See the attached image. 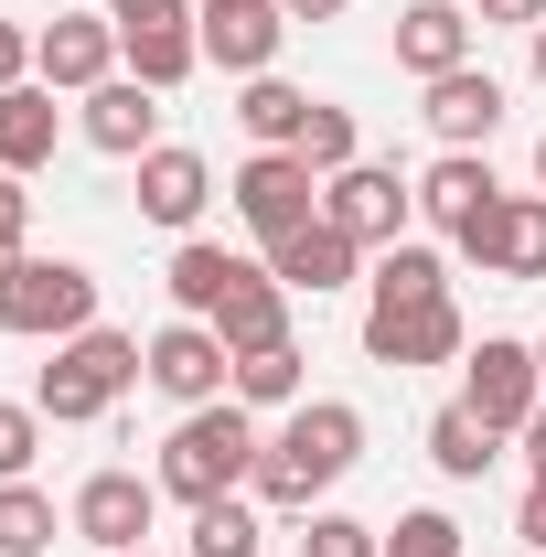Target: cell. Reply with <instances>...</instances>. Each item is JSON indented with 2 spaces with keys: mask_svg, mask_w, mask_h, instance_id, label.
Instances as JSON below:
<instances>
[{
  "mask_svg": "<svg viewBox=\"0 0 546 557\" xmlns=\"http://www.w3.org/2000/svg\"><path fill=\"white\" fill-rule=\"evenodd\" d=\"M364 461V408H343V397H300V408L278 418V440L258 450V504L278 515H311V493H333L343 472Z\"/></svg>",
  "mask_w": 546,
  "mask_h": 557,
  "instance_id": "6da1fadb",
  "label": "cell"
},
{
  "mask_svg": "<svg viewBox=\"0 0 546 557\" xmlns=\"http://www.w3.org/2000/svg\"><path fill=\"white\" fill-rule=\"evenodd\" d=\"M258 418L236 408V397H214V408H183V429L161 440V472L150 483L172 493V504H225L236 483H258Z\"/></svg>",
  "mask_w": 546,
  "mask_h": 557,
  "instance_id": "7a4b0ae2",
  "label": "cell"
},
{
  "mask_svg": "<svg viewBox=\"0 0 546 557\" xmlns=\"http://www.w3.org/2000/svg\"><path fill=\"white\" fill-rule=\"evenodd\" d=\"M129 386H139V344H129V333H108V322H86V333L54 344V364L33 375V408L54 418V429H86V418L119 408Z\"/></svg>",
  "mask_w": 546,
  "mask_h": 557,
  "instance_id": "3957f363",
  "label": "cell"
},
{
  "mask_svg": "<svg viewBox=\"0 0 546 557\" xmlns=\"http://www.w3.org/2000/svg\"><path fill=\"white\" fill-rule=\"evenodd\" d=\"M97 322V269H75V258H22V269L0 278V333H22V344H75Z\"/></svg>",
  "mask_w": 546,
  "mask_h": 557,
  "instance_id": "277c9868",
  "label": "cell"
},
{
  "mask_svg": "<svg viewBox=\"0 0 546 557\" xmlns=\"http://www.w3.org/2000/svg\"><path fill=\"white\" fill-rule=\"evenodd\" d=\"M461 408L482 418V429H525V418L546 408V375H536V344H514V333H482L472 354H461Z\"/></svg>",
  "mask_w": 546,
  "mask_h": 557,
  "instance_id": "5b68a950",
  "label": "cell"
},
{
  "mask_svg": "<svg viewBox=\"0 0 546 557\" xmlns=\"http://www.w3.org/2000/svg\"><path fill=\"white\" fill-rule=\"evenodd\" d=\"M364 354L375 364H461L472 333H461V300H364Z\"/></svg>",
  "mask_w": 546,
  "mask_h": 557,
  "instance_id": "8992f818",
  "label": "cell"
},
{
  "mask_svg": "<svg viewBox=\"0 0 546 557\" xmlns=\"http://www.w3.org/2000/svg\"><path fill=\"white\" fill-rule=\"evenodd\" d=\"M139 375H150L172 408H214V397L236 386V354H225L214 322H161V333L139 344Z\"/></svg>",
  "mask_w": 546,
  "mask_h": 557,
  "instance_id": "52a82bcc",
  "label": "cell"
},
{
  "mask_svg": "<svg viewBox=\"0 0 546 557\" xmlns=\"http://www.w3.org/2000/svg\"><path fill=\"white\" fill-rule=\"evenodd\" d=\"M236 214L278 247V236H300V225L322 214V172H311L300 150H247V161H236Z\"/></svg>",
  "mask_w": 546,
  "mask_h": 557,
  "instance_id": "ba28073f",
  "label": "cell"
},
{
  "mask_svg": "<svg viewBox=\"0 0 546 557\" xmlns=\"http://www.w3.org/2000/svg\"><path fill=\"white\" fill-rule=\"evenodd\" d=\"M33 75H44L54 97L108 86V75H119V22H108V11H54V22L33 33Z\"/></svg>",
  "mask_w": 546,
  "mask_h": 557,
  "instance_id": "9c48e42d",
  "label": "cell"
},
{
  "mask_svg": "<svg viewBox=\"0 0 546 557\" xmlns=\"http://www.w3.org/2000/svg\"><path fill=\"white\" fill-rule=\"evenodd\" d=\"M322 214H333L353 247H397V236H408V214H418V183H397L386 161H353V172L322 183Z\"/></svg>",
  "mask_w": 546,
  "mask_h": 557,
  "instance_id": "30bf717a",
  "label": "cell"
},
{
  "mask_svg": "<svg viewBox=\"0 0 546 557\" xmlns=\"http://www.w3.org/2000/svg\"><path fill=\"white\" fill-rule=\"evenodd\" d=\"M150 515H161V483H150V472H86L75 504H65V525H75L97 557L139 547V536H150Z\"/></svg>",
  "mask_w": 546,
  "mask_h": 557,
  "instance_id": "8fae6325",
  "label": "cell"
},
{
  "mask_svg": "<svg viewBox=\"0 0 546 557\" xmlns=\"http://www.w3.org/2000/svg\"><path fill=\"white\" fill-rule=\"evenodd\" d=\"M482 278H546V194H504V205L450 236Z\"/></svg>",
  "mask_w": 546,
  "mask_h": 557,
  "instance_id": "7c38bea8",
  "label": "cell"
},
{
  "mask_svg": "<svg viewBox=\"0 0 546 557\" xmlns=\"http://www.w3.org/2000/svg\"><path fill=\"white\" fill-rule=\"evenodd\" d=\"M194 33H204V65L214 75H269L278 65V44H289V11L278 0H214V11H194Z\"/></svg>",
  "mask_w": 546,
  "mask_h": 557,
  "instance_id": "4fadbf2b",
  "label": "cell"
},
{
  "mask_svg": "<svg viewBox=\"0 0 546 557\" xmlns=\"http://www.w3.org/2000/svg\"><path fill=\"white\" fill-rule=\"evenodd\" d=\"M75 108H86V119H75V129H86V150H108V161H139V150H161V97H150L139 75H108V86H86Z\"/></svg>",
  "mask_w": 546,
  "mask_h": 557,
  "instance_id": "5bb4252c",
  "label": "cell"
},
{
  "mask_svg": "<svg viewBox=\"0 0 546 557\" xmlns=\"http://www.w3.org/2000/svg\"><path fill=\"white\" fill-rule=\"evenodd\" d=\"M353 269H364V247L343 236L333 214H311L300 236H278V247H269V278L289 289V300H322V289H353Z\"/></svg>",
  "mask_w": 546,
  "mask_h": 557,
  "instance_id": "9a60e30c",
  "label": "cell"
},
{
  "mask_svg": "<svg viewBox=\"0 0 546 557\" xmlns=\"http://www.w3.org/2000/svg\"><path fill=\"white\" fill-rule=\"evenodd\" d=\"M418 119H429L439 150H482V139L504 129V86L482 65H450V75H429V108H418Z\"/></svg>",
  "mask_w": 546,
  "mask_h": 557,
  "instance_id": "2e32d148",
  "label": "cell"
},
{
  "mask_svg": "<svg viewBox=\"0 0 546 557\" xmlns=\"http://www.w3.org/2000/svg\"><path fill=\"white\" fill-rule=\"evenodd\" d=\"M204 205H214V172H204V150H183V139L139 150V214H150V225L194 236V214H204Z\"/></svg>",
  "mask_w": 546,
  "mask_h": 557,
  "instance_id": "e0dca14e",
  "label": "cell"
},
{
  "mask_svg": "<svg viewBox=\"0 0 546 557\" xmlns=\"http://www.w3.org/2000/svg\"><path fill=\"white\" fill-rule=\"evenodd\" d=\"M493 205H504V183H493V161H482V150H439V161L418 172V214H429L439 236H461V225H482Z\"/></svg>",
  "mask_w": 546,
  "mask_h": 557,
  "instance_id": "ac0fdd59",
  "label": "cell"
},
{
  "mask_svg": "<svg viewBox=\"0 0 546 557\" xmlns=\"http://www.w3.org/2000/svg\"><path fill=\"white\" fill-rule=\"evenodd\" d=\"M397 65L429 86V75H450V65H472V11L461 0H408L397 11Z\"/></svg>",
  "mask_w": 546,
  "mask_h": 557,
  "instance_id": "d6986e66",
  "label": "cell"
},
{
  "mask_svg": "<svg viewBox=\"0 0 546 557\" xmlns=\"http://www.w3.org/2000/svg\"><path fill=\"white\" fill-rule=\"evenodd\" d=\"M214 333H225V354H258V344H289V289H278L258 258L236 269V289L214 300Z\"/></svg>",
  "mask_w": 546,
  "mask_h": 557,
  "instance_id": "ffe728a7",
  "label": "cell"
},
{
  "mask_svg": "<svg viewBox=\"0 0 546 557\" xmlns=\"http://www.w3.org/2000/svg\"><path fill=\"white\" fill-rule=\"evenodd\" d=\"M54 139H65V108H54V86H44V75L0 97V172H44V161H54Z\"/></svg>",
  "mask_w": 546,
  "mask_h": 557,
  "instance_id": "44dd1931",
  "label": "cell"
},
{
  "mask_svg": "<svg viewBox=\"0 0 546 557\" xmlns=\"http://www.w3.org/2000/svg\"><path fill=\"white\" fill-rule=\"evenodd\" d=\"M204 65V33L194 22H150V33H119V75H139L150 97H172L183 75Z\"/></svg>",
  "mask_w": 546,
  "mask_h": 557,
  "instance_id": "7402d4cb",
  "label": "cell"
},
{
  "mask_svg": "<svg viewBox=\"0 0 546 557\" xmlns=\"http://www.w3.org/2000/svg\"><path fill=\"white\" fill-rule=\"evenodd\" d=\"M236 129L258 139V150H300V129H311V97H300L289 75H247V97H236Z\"/></svg>",
  "mask_w": 546,
  "mask_h": 557,
  "instance_id": "603a6c76",
  "label": "cell"
},
{
  "mask_svg": "<svg viewBox=\"0 0 546 557\" xmlns=\"http://www.w3.org/2000/svg\"><path fill=\"white\" fill-rule=\"evenodd\" d=\"M236 269H247L236 247H204V236H183V247H172V300H183V322H214V300L236 289Z\"/></svg>",
  "mask_w": 546,
  "mask_h": 557,
  "instance_id": "cb8c5ba5",
  "label": "cell"
},
{
  "mask_svg": "<svg viewBox=\"0 0 546 557\" xmlns=\"http://www.w3.org/2000/svg\"><path fill=\"white\" fill-rule=\"evenodd\" d=\"M375 300H450V258L439 247H418V236H397V247H375V278H364Z\"/></svg>",
  "mask_w": 546,
  "mask_h": 557,
  "instance_id": "d4e9b609",
  "label": "cell"
},
{
  "mask_svg": "<svg viewBox=\"0 0 546 557\" xmlns=\"http://www.w3.org/2000/svg\"><path fill=\"white\" fill-rule=\"evenodd\" d=\"M493 440H504V429H482V418L461 408V397L429 418V461H439L450 483H482V472H493Z\"/></svg>",
  "mask_w": 546,
  "mask_h": 557,
  "instance_id": "484cf974",
  "label": "cell"
},
{
  "mask_svg": "<svg viewBox=\"0 0 546 557\" xmlns=\"http://www.w3.org/2000/svg\"><path fill=\"white\" fill-rule=\"evenodd\" d=\"M300 386H311L300 375V344H258V354H236V386L225 397L236 408H300Z\"/></svg>",
  "mask_w": 546,
  "mask_h": 557,
  "instance_id": "4316f807",
  "label": "cell"
},
{
  "mask_svg": "<svg viewBox=\"0 0 546 557\" xmlns=\"http://www.w3.org/2000/svg\"><path fill=\"white\" fill-rule=\"evenodd\" d=\"M258 536H269V525H258V515L225 493V504H194V536H183V557H269Z\"/></svg>",
  "mask_w": 546,
  "mask_h": 557,
  "instance_id": "83f0119b",
  "label": "cell"
},
{
  "mask_svg": "<svg viewBox=\"0 0 546 557\" xmlns=\"http://www.w3.org/2000/svg\"><path fill=\"white\" fill-rule=\"evenodd\" d=\"M44 547H54V493L0 483V557H44Z\"/></svg>",
  "mask_w": 546,
  "mask_h": 557,
  "instance_id": "f1b7e54d",
  "label": "cell"
},
{
  "mask_svg": "<svg viewBox=\"0 0 546 557\" xmlns=\"http://www.w3.org/2000/svg\"><path fill=\"white\" fill-rule=\"evenodd\" d=\"M300 161L333 183V172H353L364 161V139H353V108H333V97H311V129H300Z\"/></svg>",
  "mask_w": 546,
  "mask_h": 557,
  "instance_id": "f546056e",
  "label": "cell"
},
{
  "mask_svg": "<svg viewBox=\"0 0 546 557\" xmlns=\"http://www.w3.org/2000/svg\"><path fill=\"white\" fill-rule=\"evenodd\" d=\"M300 557H386V525H364V515H333V504H322V515L300 525Z\"/></svg>",
  "mask_w": 546,
  "mask_h": 557,
  "instance_id": "4dcf8cb0",
  "label": "cell"
},
{
  "mask_svg": "<svg viewBox=\"0 0 546 557\" xmlns=\"http://www.w3.org/2000/svg\"><path fill=\"white\" fill-rule=\"evenodd\" d=\"M386 557H461V525H450L439 504H418V515L386 525Z\"/></svg>",
  "mask_w": 546,
  "mask_h": 557,
  "instance_id": "1f68e13d",
  "label": "cell"
},
{
  "mask_svg": "<svg viewBox=\"0 0 546 557\" xmlns=\"http://www.w3.org/2000/svg\"><path fill=\"white\" fill-rule=\"evenodd\" d=\"M33 450H44V408H33V397H22V408L0 397V483H33Z\"/></svg>",
  "mask_w": 546,
  "mask_h": 557,
  "instance_id": "d6a6232c",
  "label": "cell"
},
{
  "mask_svg": "<svg viewBox=\"0 0 546 557\" xmlns=\"http://www.w3.org/2000/svg\"><path fill=\"white\" fill-rule=\"evenodd\" d=\"M33 258V194H22V172H0V278Z\"/></svg>",
  "mask_w": 546,
  "mask_h": 557,
  "instance_id": "836d02e7",
  "label": "cell"
},
{
  "mask_svg": "<svg viewBox=\"0 0 546 557\" xmlns=\"http://www.w3.org/2000/svg\"><path fill=\"white\" fill-rule=\"evenodd\" d=\"M119 33H150V22H194V0H108Z\"/></svg>",
  "mask_w": 546,
  "mask_h": 557,
  "instance_id": "e575fe53",
  "label": "cell"
},
{
  "mask_svg": "<svg viewBox=\"0 0 546 557\" xmlns=\"http://www.w3.org/2000/svg\"><path fill=\"white\" fill-rule=\"evenodd\" d=\"M11 86H33V33H22V22H0V97H11Z\"/></svg>",
  "mask_w": 546,
  "mask_h": 557,
  "instance_id": "d590c367",
  "label": "cell"
},
{
  "mask_svg": "<svg viewBox=\"0 0 546 557\" xmlns=\"http://www.w3.org/2000/svg\"><path fill=\"white\" fill-rule=\"evenodd\" d=\"M472 11H482V22H514V33H536V22H546V0H472Z\"/></svg>",
  "mask_w": 546,
  "mask_h": 557,
  "instance_id": "8d00e7d4",
  "label": "cell"
},
{
  "mask_svg": "<svg viewBox=\"0 0 546 557\" xmlns=\"http://www.w3.org/2000/svg\"><path fill=\"white\" fill-rule=\"evenodd\" d=\"M514 536H525V547H546V483H525V504H514Z\"/></svg>",
  "mask_w": 546,
  "mask_h": 557,
  "instance_id": "74e56055",
  "label": "cell"
},
{
  "mask_svg": "<svg viewBox=\"0 0 546 557\" xmlns=\"http://www.w3.org/2000/svg\"><path fill=\"white\" fill-rule=\"evenodd\" d=\"M278 11H289V22H343L353 0H278Z\"/></svg>",
  "mask_w": 546,
  "mask_h": 557,
  "instance_id": "f35d334b",
  "label": "cell"
},
{
  "mask_svg": "<svg viewBox=\"0 0 546 557\" xmlns=\"http://www.w3.org/2000/svg\"><path fill=\"white\" fill-rule=\"evenodd\" d=\"M514 440H525V461H536V483H546V408L525 418V429H514Z\"/></svg>",
  "mask_w": 546,
  "mask_h": 557,
  "instance_id": "ab89813d",
  "label": "cell"
},
{
  "mask_svg": "<svg viewBox=\"0 0 546 557\" xmlns=\"http://www.w3.org/2000/svg\"><path fill=\"white\" fill-rule=\"evenodd\" d=\"M525 44H536V86H546V22H536V33H525Z\"/></svg>",
  "mask_w": 546,
  "mask_h": 557,
  "instance_id": "60d3db41",
  "label": "cell"
},
{
  "mask_svg": "<svg viewBox=\"0 0 546 557\" xmlns=\"http://www.w3.org/2000/svg\"><path fill=\"white\" fill-rule=\"evenodd\" d=\"M536 183H546V139H536Z\"/></svg>",
  "mask_w": 546,
  "mask_h": 557,
  "instance_id": "b9f144b4",
  "label": "cell"
},
{
  "mask_svg": "<svg viewBox=\"0 0 546 557\" xmlns=\"http://www.w3.org/2000/svg\"><path fill=\"white\" fill-rule=\"evenodd\" d=\"M119 557H150V547H119Z\"/></svg>",
  "mask_w": 546,
  "mask_h": 557,
  "instance_id": "7bdbcfd3",
  "label": "cell"
},
{
  "mask_svg": "<svg viewBox=\"0 0 546 557\" xmlns=\"http://www.w3.org/2000/svg\"><path fill=\"white\" fill-rule=\"evenodd\" d=\"M536 375H546V344H536Z\"/></svg>",
  "mask_w": 546,
  "mask_h": 557,
  "instance_id": "ee69618b",
  "label": "cell"
},
{
  "mask_svg": "<svg viewBox=\"0 0 546 557\" xmlns=\"http://www.w3.org/2000/svg\"><path fill=\"white\" fill-rule=\"evenodd\" d=\"M194 11H214V0H194Z\"/></svg>",
  "mask_w": 546,
  "mask_h": 557,
  "instance_id": "f6af8a7d",
  "label": "cell"
}]
</instances>
